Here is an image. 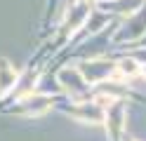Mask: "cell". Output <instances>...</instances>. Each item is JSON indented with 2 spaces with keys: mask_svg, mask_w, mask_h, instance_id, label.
Segmentation results:
<instances>
[{
  "mask_svg": "<svg viewBox=\"0 0 146 141\" xmlns=\"http://www.w3.org/2000/svg\"><path fill=\"white\" fill-rule=\"evenodd\" d=\"M141 75H144V78H146V66H141Z\"/></svg>",
  "mask_w": 146,
  "mask_h": 141,
  "instance_id": "11",
  "label": "cell"
},
{
  "mask_svg": "<svg viewBox=\"0 0 146 141\" xmlns=\"http://www.w3.org/2000/svg\"><path fill=\"white\" fill-rule=\"evenodd\" d=\"M92 17V5H90V0H80L71 7V12L66 17V21H64V31L66 33H73L76 28H80L87 19Z\"/></svg>",
  "mask_w": 146,
  "mask_h": 141,
  "instance_id": "6",
  "label": "cell"
},
{
  "mask_svg": "<svg viewBox=\"0 0 146 141\" xmlns=\"http://www.w3.org/2000/svg\"><path fill=\"white\" fill-rule=\"evenodd\" d=\"M139 73H141V66L132 56H125V59L118 61V78H134Z\"/></svg>",
  "mask_w": 146,
  "mask_h": 141,
  "instance_id": "10",
  "label": "cell"
},
{
  "mask_svg": "<svg viewBox=\"0 0 146 141\" xmlns=\"http://www.w3.org/2000/svg\"><path fill=\"white\" fill-rule=\"evenodd\" d=\"M144 33H146V12H139V14H134L130 21L125 24V28L118 33V40L132 42V40H139Z\"/></svg>",
  "mask_w": 146,
  "mask_h": 141,
  "instance_id": "7",
  "label": "cell"
},
{
  "mask_svg": "<svg viewBox=\"0 0 146 141\" xmlns=\"http://www.w3.org/2000/svg\"><path fill=\"white\" fill-rule=\"evenodd\" d=\"M141 5L144 0H108V7L120 14H134L137 9H141Z\"/></svg>",
  "mask_w": 146,
  "mask_h": 141,
  "instance_id": "9",
  "label": "cell"
},
{
  "mask_svg": "<svg viewBox=\"0 0 146 141\" xmlns=\"http://www.w3.org/2000/svg\"><path fill=\"white\" fill-rule=\"evenodd\" d=\"M17 80H19V71H17L7 59H0V97L10 92L17 85Z\"/></svg>",
  "mask_w": 146,
  "mask_h": 141,
  "instance_id": "8",
  "label": "cell"
},
{
  "mask_svg": "<svg viewBox=\"0 0 146 141\" xmlns=\"http://www.w3.org/2000/svg\"><path fill=\"white\" fill-rule=\"evenodd\" d=\"M71 118H76V120H80V122H87V125H99V122H104V118H106V106L102 101H78V106H73V108H68L66 111Z\"/></svg>",
  "mask_w": 146,
  "mask_h": 141,
  "instance_id": "3",
  "label": "cell"
},
{
  "mask_svg": "<svg viewBox=\"0 0 146 141\" xmlns=\"http://www.w3.org/2000/svg\"><path fill=\"white\" fill-rule=\"evenodd\" d=\"M104 125L111 141H118L123 134V127H125V103L120 99H113L111 103L106 106V118H104Z\"/></svg>",
  "mask_w": 146,
  "mask_h": 141,
  "instance_id": "4",
  "label": "cell"
},
{
  "mask_svg": "<svg viewBox=\"0 0 146 141\" xmlns=\"http://www.w3.org/2000/svg\"><path fill=\"white\" fill-rule=\"evenodd\" d=\"M80 73L85 75V80L90 85H99V82H104L108 78H118V64L113 61H106V59H92V61H83L78 66Z\"/></svg>",
  "mask_w": 146,
  "mask_h": 141,
  "instance_id": "1",
  "label": "cell"
},
{
  "mask_svg": "<svg viewBox=\"0 0 146 141\" xmlns=\"http://www.w3.org/2000/svg\"><path fill=\"white\" fill-rule=\"evenodd\" d=\"M52 103H54V99L47 97V94H33V92H31V94H24V97H21L19 106H17L14 111H17V113H21V115L33 118V115H40V113L50 111V108H52Z\"/></svg>",
  "mask_w": 146,
  "mask_h": 141,
  "instance_id": "5",
  "label": "cell"
},
{
  "mask_svg": "<svg viewBox=\"0 0 146 141\" xmlns=\"http://www.w3.org/2000/svg\"><path fill=\"white\" fill-rule=\"evenodd\" d=\"M57 80L76 101H85L87 99V85L90 82L85 80V75L80 73V68H61Z\"/></svg>",
  "mask_w": 146,
  "mask_h": 141,
  "instance_id": "2",
  "label": "cell"
},
{
  "mask_svg": "<svg viewBox=\"0 0 146 141\" xmlns=\"http://www.w3.org/2000/svg\"><path fill=\"white\" fill-rule=\"evenodd\" d=\"M127 141H134V139H127Z\"/></svg>",
  "mask_w": 146,
  "mask_h": 141,
  "instance_id": "12",
  "label": "cell"
}]
</instances>
